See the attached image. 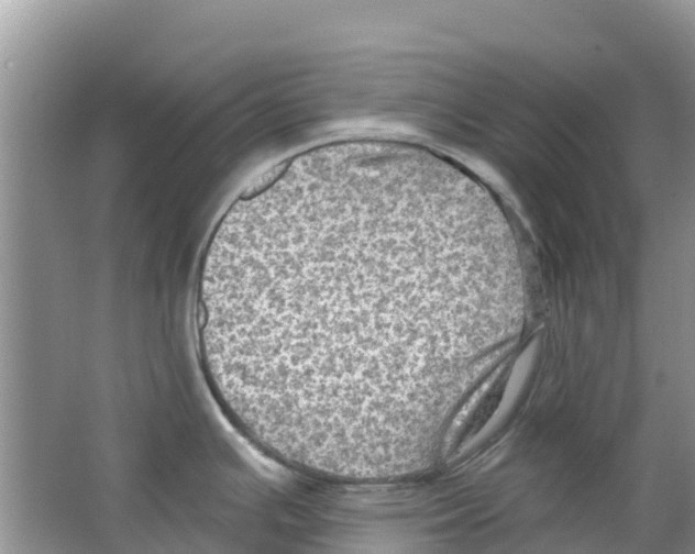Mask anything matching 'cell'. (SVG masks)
<instances>
[{"mask_svg": "<svg viewBox=\"0 0 695 554\" xmlns=\"http://www.w3.org/2000/svg\"><path fill=\"white\" fill-rule=\"evenodd\" d=\"M448 252L420 204L361 185L218 231L199 273L200 345L239 426L283 457L352 464L401 450L434 357L415 268Z\"/></svg>", "mask_w": 695, "mask_h": 554, "instance_id": "1", "label": "cell"}]
</instances>
